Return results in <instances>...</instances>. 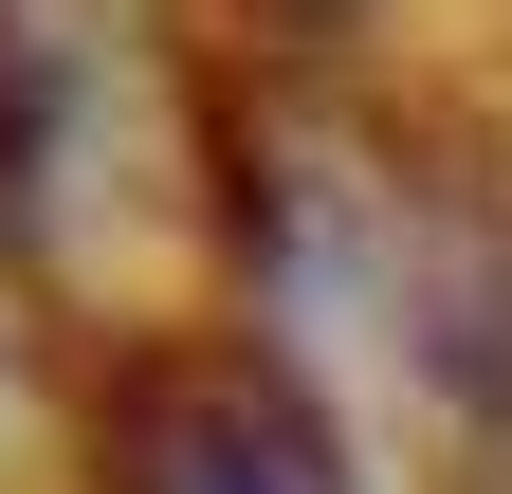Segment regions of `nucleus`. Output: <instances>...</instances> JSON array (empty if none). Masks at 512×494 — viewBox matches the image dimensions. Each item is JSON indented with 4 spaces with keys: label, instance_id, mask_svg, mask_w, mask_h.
I'll use <instances>...</instances> for the list:
<instances>
[{
    "label": "nucleus",
    "instance_id": "f257e3e1",
    "mask_svg": "<svg viewBox=\"0 0 512 494\" xmlns=\"http://www.w3.org/2000/svg\"><path fill=\"white\" fill-rule=\"evenodd\" d=\"M0 293L92 348L238 293V37L202 0H0Z\"/></svg>",
    "mask_w": 512,
    "mask_h": 494
},
{
    "label": "nucleus",
    "instance_id": "f03ea898",
    "mask_svg": "<svg viewBox=\"0 0 512 494\" xmlns=\"http://www.w3.org/2000/svg\"><path fill=\"white\" fill-rule=\"evenodd\" d=\"M74 476H92V494H384L366 440H348L238 312L92 348V385H74Z\"/></svg>",
    "mask_w": 512,
    "mask_h": 494
},
{
    "label": "nucleus",
    "instance_id": "7ed1b4c3",
    "mask_svg": "<svg viewBox=\"0 0 512 494\" xmlns=\"http://www.w3.org/2000/svg\"><path fill=\"white\" fill-rule=\"evenodd\" d=\"M494 147H512V129H494Z\"/></svg>",
    "mask_w": 512,
    "mask_h": 494
}]
</instances>
